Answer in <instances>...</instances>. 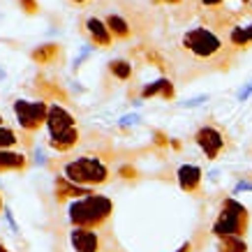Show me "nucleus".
<instances>
[{
    "label": "nucleus",
    "mask_w": 252,
    "mask_h": 252,
    "mask_svg": "<svg viewBox=\"0 0 252 252\" xmlns=\"http://www.w3.org/2000/svg\"><path fill=\"white\" fill-rule=\"evenodd\" d=\"M114 211V204L109 197L102 194H88L77 201L69 204V222L74 227H84V229H95L99 224H104L109 220V215Z\"/></svg>",
    "instance_id": "f257e3e1"
},
{
    "label": "nucleus",
    "mask_w": 252,
    "mask_h": 252,
    "mask_svg": "<svg viewBox=\"0 0 252 252\" xmlns=\"http://www.w3.org/2000/svg\"><path fill=\"white\" fill-rule=\"evenodd\" d=\"M46 130H49V144L54 146L56 151H69L74 148L79 141V130L74 116L69 114L61 104H49V114H46Z\"/></svg>",
    "instance_id": "f03ea898"
},
{
    "label": "nucleus",
    "mask_w": 252,
    "mask_h": 252,
    "mask_svg": "<svg viewBox=\"0 0 252 252\" xmlns=\"http://www.w3.org/2000/svg\"><path fill=\"white\" fill-rule=\"evenodd\" d=\"M63 174L67 181H72L74 185H81V188H91V185H102L107 183L109 178V169L107 164L99 160V158H93V155H84V158H77V160H69L65 167H63Z\"/></svg>",
    "instance_id": "7ed1b4c3"
},
{
    "label": "nucleus",
    "mask_w": 252,
    "mask_h": 252,
    "mask_svg": "<svg viewBox=\"0 0 252 252\" xmlns=\"http://www.w3.org/2000/svg\"><path fill=\"white\" fill-rule=\"evenodd\" d=\"M248 229V208L236 201V199H227L222 204V211L218 220L213 222V234L215 236H243Z\"/></svg>",
    "instance_id": "20e7f679"
},
{
    "label": "nucleus",
    "mask_w": 252,
    "mask_h": 252,
    "mask_svg": "<svg viewBox=\"0 0 252 252\" xmlns=\"http://www.w3.org/2000/svg\"><path fill=\"white\" fill-rule=\"evenodd\" d=\"M183 46L192 56L201 58V61L213 58V56H218L224 49L222 39L213 31H208V28H192V31H188L183 35Z\"/></svg>",
    "instance_id": "39448f33"
},
{
    "label": "nucleus",
    "mask_w": 252,
    "mask_h": 252,
    "mask_svg": "<svg viewBox=\"0 0 252 252\" xmlns=\"http://www.w3.org/2000/svg\"><path fill=\"white\" fill-rule=\"evenodd\" d=\"M46 114H49V104L46 102H28V99H16L14 102V116L16 123L23 130L35 132L46 123Z\"/></svg>",
    "instance_id": "423d86ee"
},
{
    "label": "nucleus",
    "mask_w": 252,
    "mask_h": 252,
    "mask_svg": "<svg viewBox=\"0 0 252 252\" xmlns=\"http://www.w3.org/2000/svg\"><path fill=\"white\" fill-rule=\"evenodd\" d=\"M194 141H197V146L204 151V155H206L208 160H215V158L220 155L222 146H224V137H222L215 127H211V125L201 127V130L194 134Z\"/></svg>",
    "instance_id": "0eeeda50"
},
{
    "label": "nucleus",
    "mask_w": 252,
    "mask_h": 252,
    "mask_svg": "<svg viewBox=\"0 0 252 252\" xmlns=\"http://www.w3.org/2000/svg\"><path fill=\"white\" fill-rule=\"evenodd\" d=\"M72 248L77 252H97L99 250V238L93 229H84V227H74L69 234Z\"/></svg>",
    "instance_id": "6e6552de"
},
{
    "label": "nucleus",
    "mask_w": 252,
    "mask_h": 252,
    "mask_svg": "<svg viewBox=\"0 0 252 252\" xmlns=\"http://www.w3.org/2000/svg\"><path fill=\"white\" fill-rule=\"evenodd\" d=\"M176 176H178V185H181L183 192H197L204 174H201V169H199L197 164H183Z\"/></svg>",
    "instance_id": "1a4fd4ad"
},
{
    "label": "nucleus",
    "mask_w": 252,
    "mask_h": 252,
    "mask_svg": "<svg viewBox=\"0 0 252 252\" xmlns=\"http://www.w3.org/2000/svg\"><path fill=\"white\" fill-rule=\"evenodd\" d=\"M86 31H88V35L93 37V42L99 46H109L111 44V31H109L107 21H102V19H97V16H91V19H86Z\"/></svg>",
    "instance_id": "9d476101"
},
{
    "label": "nucleus",
    "mask_w": 252,
    "mask_h": 252,
    "mask_svg": "<svg viewBox=\"0 0 252 252\" xmlns=\"http://www.w3.org/2000/svg\"><path fill=\"white\" fill-rule=\"evenodd\" d=\"M88 194H93L88 188L74 185L72 181H67L65 176L56 178V197H58V199H65V197H88Z\"/></svg>",
    "instance_id": "9b49d317"
},
{
    "label": "nucleus",
    "mask_w": 252,
    "mask_h": 252,
    "mask_svg": "<svg viewBox=\"0 0 252 252\" xmlns=\"http://www.w3.org/2000/svg\"><path fill=\"white\" fill-rule=\"evenodd\" d=\"M155 95H162L164 99H171L174 97V86L169 79H158L153 81L151 86H146L144 91H141V97H155Z\"/></svg>",
    "instance_id": "f8f14e48"
},
{
    "label": "nucleus",
    "mask_w": 252,
    "mask_h": 252,
    "mask_svg": "<svg viewBox=\"0 0 252 252\" xmlns=\"http://www.w3.org/2000/svg\"><path fill=\"white\" fill-rule=\"evenodd\" d=\"M26 155L12 153V151H0V171H19L26 167Z\"/></svg>",
    "instance_id": "ddd939ff"
},
{
    "label": "nucleus",
    "mask_w": 252,
    "mask_h": 252,
    "mask_svg": "<svg viewBox=\"0 0 252 252\" xmlns=\"http://www.w3.org/2000/svg\"><path fill=\"white\" fill-rule=\"evenodd\" d=\"M107 26H109V31H111V35L114 37H130V23L125 21L121 14H109L107 16Z\"/></svg>",
    "instance_id": "4468645a"
},
{
    "label": "nucleus",
    "mask_w": 252,
    "mask_h": 252,
    "mask_svg": "<svg viewBox=\"0 0 252 252\" xmlns=\"http://www.w3.org/2000/svg\"><path fill=\"white\" fill-rule=\"evenodd\" d=\"M56 56H58V44H44L32 51V61L39 63V65H44V63L54 61Z\"/></svg>",
    "instance_id": "2eb2a0df"
},
{
    "label": "nucleus",
    "mask_w": 252,
    "mask_h": 252,
    "mask_svg": "<svg viewBox=\"0 0 252 252\" xmlns=\"http://www.w3.org/2000/svg\"><path fill=\"white\" fill-rule=\"evenodd\" d=\"M220 252H248V245L241 236H224L220 238Z\"/></svg>",
    "instance_id": "dca6fc26"
},
{
    "label": "nucleus",
    "mask_w": 252,
    "mask_h": 252,
    "mask_svg": "<svg viewBox=\"0 0 252 252\" xmlns=\"http://www.w3.org/2000/svg\"><path fill=\"white\" fill-rule=\"evenodd\" d=\"M109 69H111V74L118 77L121 81H127L130 74H132V63H127V61H111L109 63Z\"/></svg>",
    "instance_id": "f3484780"
},
{
    "label": "nucleus",
    "mask_w": 252,
    "mask_h": 252,
    "mask_svg": "<svg viewBox=\"0 0 252 252\" xmlns=\"http://www.w3.org/2000/svg\"><path fill=\"white\" fill-rule=\"evenodd\" d=\"M16 141H19V139H16L14 130H9V127L2 125V127H0V151H9Z\"/></svg>",
    "instance_id": "a211bd4d"
},
{
    "label": "nucleus",
    "mask_w": 252,
    "mask_h": 252,
    "mask_svg": "<svg viewBox=\"0 0 252 252\" xmlns=\"http://www.w3.org/2000/svg\"><path fill=\"white\" fill-rule=\"evenodd\" d=\"M19 2H21V7L26 9L28 14H35V12H37V2H35V0H19Z\"/></svg>",
    "instance_id": "6ab92c4d"
},
{
    "label": "nucleus",
    "mask_w": 252,
    "mask_h": 252,
    "mask_svg": "<svg viewBox=\"0 0 252 252\" xmlns=\"http://www.w3.org/2000/svg\"><path fill=\"white\" fill-rule=\"evenodd\" d=\"M201 2H204L206 7H211V9H220L222 5H227L229 0H201Z\"/></svg>",
    "instance_id": "aec40b11"
},
{
    "label": "nucleus",
    "mask_w": 252,
    "mask_h": 252,
    "mask_svg": "<svg viewBox=\"0 0 252 252\" xmlns=\"http://www.w3.org/2000/svg\"><path fill=\"white\" fill-rule=\"evenodd\" d=\"M201 102H206V95H199V97H194V99H188V102H183V107H197Z\"/></svg>",
    "instance_id": "412c9836"
},
{
    "label": "nucleus",
    "mask_w": 252,
    "mask_h": 252,
    "mask_svg": "<svg viewBox=\"0 0 252 252\" xmlns=\"http://www.w3.org/2000/svg\"><path fill=\"white\" fill-rule=\"evenodd\" d=\"M250 95H252V81H250V84H248V86H245L243 91L238 93V99H248V97H250Z\"/></svg>",
    "instance_id": "4be33fe9"
},
{
    "label": "nucleus",
    "mask_w": 252,
    "mask_h": 252,
    "mask_svg": "<svg viewBox=\"0 0 252 252\" xmlns=\"http://www.w3.org/2000/svg\"><path fill=\"white\" fill-rule=\"evenodd\" d=\"M121 176L123 178H132V176H134V169L132 167H121Z\"/></svg>",
    "instance_id": "5701e85b"
},
{
    "label": "nucleus",
    "mask_w": 252,
    "mask_h": 252,
    "mask_svg": "<svg viewBox=\"0 0 252 252\" xmlns=\"http://www.w3.org/2000/svg\"><path fill=\"white\" fill-rule=\"evenodd\" d=\"M155 5H178V2H183V0H153Z\"/></svg>",
    "instance_id": "b1692460"
},
{
    "label": "nucleus",
    "mask_w": 252,
    "mask_h": 252,
    "mask_svg": "<svg viewBox=\"0 0 252 252\" xmlns=\"http://www.w3.org/2000/svg\"><path fill=\"white\" fill-rule=\"evenodd\" d=\"M155 144H158V146H164V144H167V137H164L162 132H158V134H155Z\"/></svg>",
    "instance_id": "393cba45"
},
{
    "label": "nucleus",
    "mask_w": 252,
    "mask_h": 252,
    "mask_svg": "<svg viewBox=\"0 0 252 252\" xmlns=\"http://www.w3.org/2000/svg\"><path fill=\"white\" fill-rule=\"evenodd\" d=\"M137 121H139L137 116H125V118H123V125H130V123H132V125H134V123H137Z\"/></svg>",
    "instance_id": "a878e982"
},
{
    "label": "nucleus",
    "mask_w": 252,
    "mask_h": 252,
    "mask_svg": "<svg viewBox=\"0 0 252 252\" xmlns=\"http://www.w3.org/2000/svg\"><path fill=\"white\" fill-rule=\"evenodd\" d=\"M241 190H252V185H250V183H245V181H243V183H238V185H236V192H241Z\"/></svg>",
    "instance_id": "bb28decb"
},
{
    "label": "nucleus",
    "mask_w": 252,
    "mask_h": 252,
    "mask_svg": "<svg viewBox=\"0 0 252 252\" xmlns=\"http://www.w3.org/2000/svg\"><path fill=\"white\" fill-rule=\"evenodd\" d=\"M245 37H248V42H252V23L245 26Z\"/></svg>",
    "instance_id": "cd10ccee"
},
{
    "label": "nucleus",
    "mask_w": 252,
    "mask_h": 252,
    "mask_svg": "<svg viewBox=\"0 0 252 252\" xmlns=\"http://www.w3.org/2000/svg\"><path fill=\"white\" fill-rule=\"evenodd\" d=\"M190 250H192V245H190V243H185V245H181V248H178L176 252H190Z\"/></svg>",
    "instance_id": "c85d7f7f"
},
{
    "label": "nucleus",
    "mask_w": 252,
    "mask_h": 252,
    "mask_svg": "<svg viewBox=\"0 0 252 252\" xmlns=\"http://www.w3.org/2000/svg\"><path fill=\"white\" fill-rule=\"evenodd\" d=\"M72 2H77V5H84V2H88V0H72Z\"/></svg>",
    "instance_id": "c756f323"
},
{
    "label": "nucleus",
    "mask_w": 252,
    "mask_h": 252,
    "mask_svg": "<svg viewBox=\"0 0 252 252\" xmlns=\"http://www.w3.org/2000/svg\"><path fill=\"white\" fill-rule=\"evenodd\" d=\"M0 252H7V250H5V245H0Z\"/></svg>",
    "instance_id": "7c9ffc66"
},
{
    "label": "nucleus",
    "mask_w": 252,
    "mask_h": 252,
    "mask_svg": "<svg viewBox=\"0 0 252 252\" xmlns=\"http://www.w3.org/2000/svg\"><path fill=\"white\" fill-rule=\"evenodd\" d=\"M0 208H2V197H0Z\"/></svg>",
    "instance_id": "2f4dec72"
},
{
    "label": "nucleus",
    "mask_w": 252,
    "mask_h": 252,
    "mask_svg": "<svg viewBox=\"0 0 252 252\" xmlns=\"http://www.w3.org/2000/svg\"><path fill=\"white\" fill-rule=\"evenodd\" d=\"M0 127H2V118H0Z\"/></svg>",
    "instance_id": "473e14b6"
},
{
    "label": "nucleus",
    "mask_w": 252,
    "mask_h": 252,
    "mask_svg": "<svg viewBox=\"0 0 252 252\" xmlns=\"http://www.w3.org/2000/svg\"><path fill=\"white\" fill-rule=\"evenodd\" d=\"M250 7H252V0H250Z\"/></svg>",
    "instance_id": "72a5a7b5"
}]
</instances>
